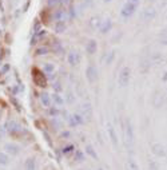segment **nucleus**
<instances>
[{"mask_svg":"<svg viewBox=\"0 0 167 170\" xmlns=\"http://www.w3.org/2000/svg\"><path fill=\"white\" fill-rule=\"evenodd\" d=\"M5 130L12 137H22L23 134H25V130L19 125L16 121H8L5 125Z\"/></svg>","mask_w":167,"mask_h":170,"instance_id":"f257e3e1","label":"nucleus"},{"mask_svg":"<svg viewBox=\"0 0 167 170\" xmlns=\"http://www.w3.org/2000/svg\"><path fill=\"white\" fill-rule=\"evenodd\" d=\"M32 80L35 83V86L40 88L47 87V78H45L43 70H39V68H32Z\"/></svg>","mask_w":167,"mask_h":170,"instance_id":"f03ea898","label":"nucleus"},{"mask_svg":"<svg viewBox=\"0 0 167 170\" xmlns=\"http://www.w3.org/2000/svg\"><path fill=\"white\" fill-rule=\"evenodd\" d=\"M128 82H130V68L123 67V70L119 74V78H118V83L120 87H126L128 86Z\"/></svg>","mask_w":167,"mask_h":170,"instance_id":"7ed1b4c3","label":"nucleus"},{"mask_svg":"<svg viewBox=\"0 0 167 170\" xmlns=\"http://www.w3.org/2000/svg\"><path fill=\"white\" fill-rule=\"evenodd\" d=\"M52 19L56 20V22H67V20L70 19L68 11H66L64 8H62V10H56L55 13H52Z\"/></svg>","mask_w":167,"mask_h":170,"instance_id":"20e7f679","label":"nucleus"},{"mask_svg":"<svg viewBox=\"0 0 167 170\" xmlns=\"http://www.w3.org/2000/svg\"><path fill=\"white\" fill-rule=\"evenodd\" d=\"M135 10H136V7L135 5H132V4H130V3H126L125 5H123V8H122V16L125 19H128L130 16H132L134 15V12H135Z\"/></svg>","mask_w":167,"mask_h":170,"instance_id":"39448f33","label":"nucleus"},{"mask_svg":"<svg viewBox=\"0 0 167 170\" xmlns=\"http://www.w3.org/2000/svg\"><path fill=\"white\" fill-rule=\"evenodd\" d=\"M86 76H87L88 82L90 83H94L95 80L98 79V70L95 66H88L87 70H86Z\"/></svg>","mask_w":167,"mask_h":170,"instance_id":"423d86ee","label":"nucleus"},{"mask_svg":"<svg viewBox=\"0 0 167 170\" xmlns=\"http://www.w3.org/2000/svg\"><path fill=\"white\" fill-rule=\"evenodd\" d=\"M4 150L7 153L8 155H18L20 153V148L18 145H15V143H5L4 145Z\"/></svg>","mask_w":167,"mask_h":170,"instance_id":"0eeeda50","label":"nucleus"},{"mask_svg":"<svg viewBox=\"0 0 167 170\" xmlns=\"http://www.w3.org/2000/svg\"><path fill=\"white\" fill-rule=\"evenodd\" d=\"M45 36H47V31H45V30H40L39 32L34 34L32 39H31V46H35V44H37V43H39L40 40L44 39Z\"/></svg>","mask_w":167,"mask_h":170,"instance_id":"6e6552de","label":"nucleus"},{"mask_svg":"<svg viewBox=\"0 0 167 170\" xmlns=\"http://www.w3.org/2000/svg\"><path fill=\"white\" fill-rule=\"evenodd\" d=\"M126 137H127V141L130 143L134 142V129H132V125H131L130 119L126 121Z\"/></svg>","mask_w":167,"mask_h":170,"instance_id":"1a4fd4ad","label":"nucleus"},{"mask_svg":"<svg viewBox=\"0 0 167 170\" xmlns=\"http://www.w3.org/2000/svg\"><path fill=\"white\" fill-rule=\"evenodd\" d=\"M68 122H70L71 127H75V126H79V125H82V123H84V119H83L82 115L75 114V115H71V117L68 118Z\"/></svg>","mask_w":167,"mask_h":170,"instance_id":"9d476101","label":"nucleus"},{"mask_svg":"<svg viewBox=\"0 0 167 170\" xmlns=\"http://www.w3.org/2000/svg\"><path fill=\"white\" fill-rule=\"evenodd\" d=\"M79 62H80L79 54H78L76 51H71V52L68 54V63H70L71 66H76V64H79Z\"/></svg>","mask_w":167,"mask_h":170,"instance_id":"9b49d317","label":"nucleus"},{"mask_svg":"<svg viewBox=\"0 0 167 170\" xmlns=\"http://www.w3.org/2000/svg\"><path fill=\"white\" fill-rule=\"evenodd\" d=\"M98 50V43L96 40H90V42L87 43V46H86V51H87L88 55H94L95 52H96Z\"/></svg>","mask_w":167,"mask_h":170,"instance_id":"f8f14e48","label":"nucleus"},{"mask_svg":"<svg viewBox=\"0 0 167 170\" xmlns=\"http://www.w3.org/2000/svg\"><path fill=\"white\" fill-rule=\"evenodd\" d=\"M82 117L83 118H87V119H90L91 117H92V107H91L90 103H86V105L82 106Z\"/></svg>","mask_w":167,"mask_h":170,"instance_id":"ddd939ff","label":"nucleus"},{"mask_svg":"<svg viewBox=\"0 0 167 170\" xmlns=\"http://www.w3.org/2000/svg\"><path fill=\"white\" fill-rule=\"evenodd\" d=\"M40 102L44 107H50L51 106V95L48 93H42L40 94Z\"/></svg>","mask_w":167,"mask_h":170,"instance_id":"4468645a","label":"nucleus"},{"mask_svg":"<svg viewBox=\"0 0 167 170\" xmlns=\"http://www.w3.org/2000/svg\"><path fill=\"white\" fill-rule=\"evenodd\" d=\"M152 153L158 157H163L165 155V149L160 143H152Z\"/></svg>","mask_w":167,"mask_h":170,"instance_id":"2eb2a0df","label":"nucleus"},{"mask_svg":"<svg viewBox=\"0 0 167 170\" xmlns=\"http://www.w3.org/2000/svg\"><path fill=\"white\" fill-rule=\"evenodd\" d=\"M111 27H112V22H111V20H110V19L104 20V22H103V25L100 27V32H102V34H107V32H110Z\"/></svg>","mask_w":167,"mask_h":170,"instance_id":"dca6fc26","label":"nucleus"},{"mask_svg":"<svg viewBox=\"0 0 167 170\" xmlns=\"http://www.w3.org/2000/svg\"><path fill=\"white\" fill-rule=\"evenodd\" d=\"M54 28H55L56 34H62V32H64L66 31L67 25H66V22H56L55 25H54Z\"/></svg>","mask_w":167,"mask_h":170,"instance_id":"f3484780","label":"nucleus"},{"mask_svg":"<svg viewBox=\"0 0 167 170\" xmlns=\"http://www.w3.org/2000/svg\"><path fill=\"white\" fill-rule=\"evenodd\" d=\"M51 100H52L55 105H57V106H63L64 105V99H63V97H60L57 93H55V94H52V97H51Z\"/></svg>","mask_w":167,"mask_h":170,"instance_id":"a211bd4d","label":"nucleus"},{"mask_svg":"<svg viewBox=\"0 0 167 170\" xmlns=\"http://www.w3.org/2000/svg\"><path fill=\"white\" fill-rule=\"evenodd\" d=\"M108 134H110V138L112 141V143H114V146H118V138H116V134H115V130L114 127H112L111 125H108Z\"/></svg>","mask_w":167,"mask_h":170,"instance_id":"6ab92c4d","label":"nucleus"},{"mask_svg":"<svg viewBox=\"0 0 167 170\" xmlns=\"http://www.w3.org/2000/svg\"><path fill=\"white\" fill-rule=\"evenodd\" d=\"M8 163H10V155L5 151H1L0 153V165L5 166V165H8Z\"/></svg>","mask_w":167,"mask_h":170,"instance_id":"aec40b11","label":"nucleus"},{"mask_svg":"<svg viewBox=\"0 0 167 170\" xmlns=\"http://www.w3.org/2000/svg\"><path fill=\"white\" fill-rule=\"evenodd\" d=\"M54 70H55V67H54L52 63H45V64L43 66V73L47 74V75H51V74L54 73Z\"/></svg>","mask_w":167,"mask_h":170,"instance_id":"412c9836","label":"nucleus"},{"mask_svg":"<svg viewBox=\"0 0 167 170\" xmlns=\"http://www.w3.org/2000/svg\"><path fill=\"white\" fill-rule=\"evenodd\" d=\"M86 154H88L92 160H98V154H96V151L94 150V148L91 145H87L86 146Z\"/></svg>","mask_w":167,"mask_h":170,"instance_id":"4be33fe9","label":"nucleus"},{"mask_svg":"<svg viewBox=\"0 0 167 170\" xmlns=\"http://www.w3.org/2000/svg\"><path fill=\"white\" fill-rule=\"evenodd\" d=\"M36 169V163L34 158H28L25 161V170H35Z\"/></svg>","mask_w":167,"mask_h":170,"instance_id":"5701e85b","label":"nucleus"},{"mask_svg":"<svg viewBox=\"0 0 167 170\" xmlns=\"http://www.w3.org/2000/svg\"><path fill=\"white\" fill-rule=\"evenodd\" d=\"M84 153L82 150H76L75 151V161H78V162H83L84 161Z\"/></svg>","mask_w":167,"mask_h":170,"instance_id":"b1692460","label":"nucleus"},{"mask_svg":"<svg viewBox=\"0 0 167 170\" xmlns=\"http://www.w3.org/2000/svg\"><path fill=\"white\" fill-rule=\"evenodd\" d=\"M127 168H128V170H139V166H138V163L135 162L132 158H130V160H128Z\"/></svg>","mask_w":167,"mask_h":170,"instance_id":"393cba45","label":"nucleus"},{"mask_svg":"<svg viewBox=\"0 0 167 170\" xmlns=\"http://www.w3.org/2000/svg\"><path fill=\"white\" fill-rule=\"evenodd\" d=\"M10 99H11V103H12V105L16 107V110H18V111H22V105H20V103H19V100L16 99V98L13 97V95H11V97H10Z\"/></svg>","mask_w":167,"mask_h":170,"instance_id":"a878e982","label":"nucleus"},{"mask_svg":"<svg viewBox=\"0 0 167 170\" xmlns=\"http://www.w3.org/2000/svg\"><path fill=\"white\" fill-rule=\"evenodd\" d=\"M72 151H75V146H74V145H67L66 148L62 149V153H63L64 155H68L70 153H72Z\"/></svg>","mask_w":167,"mask_h":170,"instance_id":"bb28decb","label":"nucleus"},{"mask_svg":"<svg viewBox=\"0 0 167 170\" xmlns=\"http://www.w3.org/2000/svg\"><path fill=\"white\" fill-rule=\"evenodd\" d=\"M48 51H50V50H48V47H45V46H44V47H39V48H37V50L35 51V54H36V55H45V54H48Z\"/></svg>","mask_w":167,"mask_h":170,"instance_id":"cd10ccee","label":"nucleus"},{"mask_svg":"<svg viewBox=\"0 0 167 170\" xmlns=\"http://www.w3.org/2000/svg\"><path fill=\"white\" fill-rule=\"evenodd\" d=\"M47 5L50 8H56L57 5H60V0H47Z\"/></svg>","mask_w":167,"mask_h":170,"instance_id":"c85d7f7f","label":"nucleus"},{"mask_svg":"<svg viewBox=\"0 0 167 170\" xmlns=\"http://www.w3.org/2000/svg\"><path fill=\"white\" fill-rule=\"evenodd\" d=\"M159 40H160V43H163V44H167V30H165V31H162V32H160Z\"/></svg>","mask_w":167,"mask_h":170,"instance_id":"c756f323","label":"nucleus"},{"mask_svg":"<svg viewBox=\"0 0 167 170\" xmlns=\"http://www.w3.org/2000/svg\"><path fill=\"white\" fill-rule=\"evenodd\" d=\"M114 58H115V51H111V52L108 54V56L106 58V64H111Z\"/></svg>","mask_w":167,"mask_h":170,"instance_id":"7c9ffc66","label":"nucleus"},{"mask_svg":"<svg viewBox=\"0 0 167 170\" xmlns=\"http://www.w3.org/2000/svg\"><path fill=\"white\" fill-rule=\"evenodd\" d=\"M52 50H54V51H56V52H57V51L62 50V44H60V43L57 42V40L52 42Z\"/></svg>","mask_w":167,"mask_h":170,"instance_id":"2f4dec72","label":"nucleus"},{"mask_svg":"<svg viewBox=\"0 0 167 170\" xmlns=\"http://www.w3.org/2000/svg\"><path fill=\"white\" fill-rule=\"evenodd\" d=\"M52 87H54V90H55V93H57V94H59L60 91L63 90V88H62V85H60V82H55Z\"/></svg>","mask_w":167,"mask_h":170,"instance_id":"473e14b6","label":"nucleus"},{"mask_svg":"<svg viewBox=\"0 0 167 170\" xmlns=\"http://www.w3.org/2000/svg\"><path fill=\"white\" fill-rule=\"evenodd\" d=\"M100 23H99V18H92L91 19V27L95 28V27H99Z\"/></svg>","mask_w":167,"mask_h":170,"instance_id":"72a5a7b5","label":"nucleus"},{"mask_svg":"<svg viewBox=\"0 0 167 170\" xmlns=\"http://www.w3.org/2000/svg\"><path fill=\"white\" fill-rule=\"evenodd\" d=\"M32 31H34V34H36V32H39L40 31V22L39 20H35V24H34Z\"/></svg>","mask_w":167,"mask_h":170,"instance_id":"f704fd0d","label":"nucleus"},{"mask_svg":"<svg viewBox=\"0 0 167 170\" xmlns=\"http://www.w3.org/2000/svg\"><path fill=\"white\" fill-rule=\"evenodd\" d=\"M57 114H59V110L55 107H50V115L51 117H57Z\"/></svg>","mask_w":167,"mask_h":170,"instance_id":"c9c22d12","label":"nucleus"},{"mask_svg":"<svg viewBox=\"0 0 167 170\" xmlns=\"http://www.w3.org/2000/svg\"><path fill=\"white\" fill-rule=\"evenodd\" d=\"M52 125H55V127H56V129H60V127H62V123H60L59 121L56 119V117H55V118H52Z\"/></svg>","mask_w":167,"mask_h":170,"instance_id":"e433bc0d","label":"nucleus"},{"mask_svg":"<svg viewBox=\"0 0 167 170\" xmlns=\"http://www.w3.org/2000/svg\"><path fill=\"white\" fill-rule=\"evenodd\" d=\"M127 3H130V4L135 5V7H138V4H139V0H128Z\"/></svg>","mask_w":167,"mask_h":170,"instance_id":"4c0bfd02","label":"nucleus"},{"mask_svg":"<svg viewBox=\"0 0 167 170\" xmlns=\"http://www.w3.org/2000/svg\"><path fill=\"white\" fill-rule=\"evenodd\" d=\"M72 3V0H60V4H64V5H68Z\"/></svg>","mask_w":167,"mask_h":170,"instance_id":"58836bf2","label":"nucleus"},{"mask_svg":"<svg viewBox=\"0 0 167 170\" xmlns=\"http://www.w3.org/2000/svg\"><path fill=\"white\" fill-rule=\"evenodd\" d=\"M67 100H68V102H70V103H72L74 102V98H72V94H71V93H68V95H67Z\"/></svg>","mask_w":167,"mask_h":170,"instance_id":"ea45409f","label":"nucleus"},{"mask_svg":"<svg viewBox=\"0 0 167 170\" xmlns=\"http://www.w3.org/2000/svg\"><path fill=\"white\" fill-rule=\"evenodd\" d=\"M5 131H7V130H5L4 127H0V138H3V137H4Z\"/></svg>","mask_w":167,"mask_h":170,"instance_id":"a19ab883","label":"nucleus"},{"mask_svg":"<svg viewBox=\"0 0 167 170\" xmlns=\"http://www.w3.org/2000/svg\"><path fill=\"white\" fill-rule=\"evenodd\" d=\"M62 137H63V138H68V137H70V133H68V131L62 133Z\"/></svg>","mask_w":167,"mask_h":170,"instance_id":"79ce46f5","label":"nucleus"},{"mask_svg":"<svg viewBox=\"0 0 167 170\" xmlns=\"http://www.w3.org/2000/svg\"><path fill=\"white\" fill-rule=\"evenodd\" d=\"M3 110H4V105L0 102V118H1V114H3Z\"/></svg>","mask_w":167,"mask_h":170,"instance_id":"37998d69","label":"nucleus"},{"mask_svg":"<svg viewBox=\"0 0 167 170\" xmlns=\"http://www.w3.org/2000/svg\"><path fill=\"white\" fill-rule=\"evenodd\" d=\"M28 5H30V1H27V3H25V5H24V8H23V10H24V11H27Z\"/></svg>","mask_w":167,"mask_h":170,"instance_id":"c03bdc74","label":"nucleus"},{"mask_svg":"<svg viewBox=\"0 0 167 170\" xmlns=\"http://www.w3.org/2000/svg\"><path fill=\"white\" fill-rule=\"evenodd\" d=\"M8 68H10V66H4V67H3V71H7Z\"/></svg>","mask_w":167,"mask_h":170,"instance_id":"a18cd8bd","label":"nucleus"},{"mask_svg":"<svg viewBox=\"0 0 167 170\" xmlns=\"http://www.w3.org/2000/svg\"><path fill=\"white\" fill-rule=\"evenodd\" d=\"M163 80H167V73H165V76H163Z\"/></svg>","mask_w":167,"mask_h":170,"instance_id":"49530a36","label":"nucleus"},{"mask_svg":"<svg viewBox=\"0 0 167 170\" xmlns=\"http://www.w3.org/2000/svg\"><path fill=\"white\" fill-rule=\"evenodd\" d=\"M0 11H3V4H1V0H0Z\"/></svg>","mask_w":167,"mask_h":170,"instance_id":"de8ad7c7","label":"nucleus"},{"mask_svg":"<svg viewBox=\"0 0 167 170\" xmlns=\"http://www.w3.org/2000/svg\"><path fill=\"white\" fill-rule=\"evenodd\" d=\"M104 1H111V0H104Z\"/></svg>","mask_w":167,"mask_h":170,"instance_id":"09e8293b","label":"nucleus"},{"mask_svg":"<svg viewBox=\"0 0 167 170\" xmlns=\"http://www.w3.org/2000/svg\"><path fill=\"white\" fill-rule=\"evenodd\" d=\"M0 76H1V71H0Z\"/></svg>","mask_w":167,"mask_h":170,"instance_id":"8fccbe9b","label":"nucleus"},{"mask_svg":"<svg viewBox=\"0 0 167 170\" xmlns=\"http://www.w3.org/2000/svg\"><path fill=\"white\" fill-rule=\"evenodd\" d=\"M99 170H103V169H99Z\"/></svg>","mask_w":167,"mask_h":170,"instance_id":"3c124183","label":"nucleus"}]
</instances>
